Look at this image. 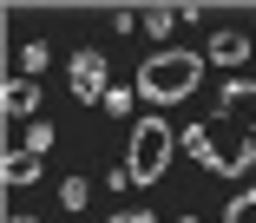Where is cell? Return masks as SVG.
<instances>
[{
	"label": "cell",
	"mask_w": 256,
	"mask_h": 223,
	"mask_svg": "<svg viewBox=\"0 0 256 223\" xmlns=\"http://www.w3.org/2000/svg\"><path fill=\"white\" fill-rule=\"evenodd\" d=\"M197 79H204V52H190V46H171V52H151V60L138 66V98L158 112V105H184L190 92H197Z\"/></svg>",
	"instance_id": "1"
},
{
	"label": "cell",
	"mask_w": 256,
	"mask_h": 223,
	"mask_svg": "<svg viewBox=\"0 0 256 223\" xmlns=\"http://www.w3.org/2000/svg\"><path fill=\"white\" fill-rule=\"evenodd\" d=\"M184 138L151 112V118H138L132 125V138H125V171H132V184H158L164 171H171V151H178Z\"/></svg>",
	"instance_id": "2"
},
{
	"label": "cell",
	"mask_w": 256,
	"mask_h": 223,
	"mask_svg": "<svg viewBox=\"0 0 256 223\" xmlns=\"http://www.w3.org/2000/svg\"><path fill=\"white\" fill-rule=\"evenodd\" d=\"M184 151L204 164V171H217V178H243L250 164H256V144H230L224 138V112H217V118H197L184 132Z\"/></svg>",
	"instance_id": "3"
},
{
	"label": "cell",
	"mask_w": 256,
	"mask_h": 223,
	"mask_svg": "<svg viewBox=\"0 0 256 223\" xmlns=\"http://www.w3.org/2000/svg\"><path fill=\"white\" fill-rule=\"evenodd\" d=\"M106 92H112V72L98 60V46H79L72 52V98L79 105H106Z\"/></svg>",
	"instance_id": "4"
},
{
	"label": "cell",
	"mask_w": 256,
	"mask_h": 223,
	"mask_svg": "<svg viewBox=\"0 0 256 223\" xmlns=\"http://www.w3.org/2000/svg\"><path fill=\"white\" fill-rule=\"evenodd\" d=\"M40 151H26V144H7V151H0V184H7V190H26L33 178H40Z\"/></svg>",
	"instance_id": "5"
},
{
	"label": "cell",
	"mask_w": 256,
	"mask_h": 223,
	"mask_svg": "<svg viewBox=\"0 0 256 223\" xmlns=\"http://www.w3.org/2000/svg\"><path fill=\"white\" fill-rule=\"evenodd\" d=\"M204 60H210V66H224V72H236V66L250 60V40L224 26V33H210V46H204Z\"/></svg>",
	"instance_id": "6"
},
{
	"label": "cell",
	"mask_w": 256,
	"mask_h": 223,
	"mask_svg": "<svg viewBox=\"0 0 256 223\" xmlns=\"http://www.w3.org/2000/svg\"><path fill=\"white\" fill-rule=\"evenodd\" d=\"M33 105H40V86H33V79H20V72H14L7 86H0V112H7V118H26Z\"/></svg>",
	"instance_id": "7"
},
{
	"label": "cell",
	"mask_w": 256,
	"mask_h": 223,
	"mask_svg": "<svg viewBox=\"0 0 256 223\" xmlns=\"http://www.w3.org/2000/svg\"><path fill=\"white\" fill-rule=\"evenodd\" d=\"M224 223H256V184H243V190L224 204Z\"/></svg>",
	"instance_id": "8"
},
{
	"label": "cell",
	"mask_w": 256,
	"mask_h": 223,
	"mask_svg": "<svg viewBox=\"0 0 256 223\" xmlns=\"http://www.w3.org/2000/svg\"><path fill=\"white\" fill-rule=\"evenodd\" d=\"M20 144L46 158V151H53V144H60V132H53V125H46V118H40V125H26V138H20Z\"/></svg>",
	"instance_id": "9"
},
{
	"label": "cell",
	"mask_w": 256,
	"mask_h": 223,
	"mask_svg": "<svg viewBox=\"0 0 256 223\" xmlns=\"http://www.w3.org/2000/svg\"><path fill=\"white\" fill-rule=\"evenodd\" d=\"M178 20H184V7H151L144 14V33H171Z\"/></svg>",
	"instance_id": "10"
},
{
	"label": "cell",
	"mask_w": 256,
	"mask_h": 223,
	"mask_svg": "<svg viewBox=\"0 0 256 223\" xmlns=\"http://www.w3.org/2000/svg\"><path fill=\"white\" fill-rule=\"evenodd\" d=\"M132 105H138V86H112V92H106V112H112V118H125Z\"/></svg>",
	"instance_id": "11"
},
{
	"label": "cell",
	"mask_w": 256,
	"mask_h": 223,
	"mask_svg": "<svg viewBox=\"0 0 256 223\" xmlns=\"http://www.w3.org/2000/svg\"><path fill=\"white\" fill-rule=\"evenodd\" d=\"M86 197H92L86 178H66V184H60V204H66V210H86Z\"/></svg>",
	"instance_id": "12"
},
{
	"label": "cell",
	"mask_w": 256,
	"mask_h": 223,
	"mask_svg": "<svg viewBox=\"0 0 256 223\" xmlns=\"http://www.w3.org/2000/svg\"><path fill=\"white\" fill-rule=\"evenodd\" d=\"M33 72H46V46H40V40L20 46V79H33Z\"/></svg>",
	"instance_id": "13"
},
{
	"label": "cell",
	"mask_w": 256,
	"mask_h": 223,
	"mask_svg": "<svg viewBox=\"0 0 256 223\" xmlns=\"http://www.w3.org/2000/svg\"><path fill=\"white\" fill-rule=\"evenodd\" d=\"M112 223H151V210H118Z\"/></svg>",
	"instance_id": "14"
},
{
	"label": "cell",
	"mask_w": 256,
	"mask_h": 223,
	"mask_svg": "<svg viewBox=\"0 0 256 223\" xmlns=\"http://www.w3.org/2000/svg\"><path fill=\"white\" fill-rule=\"evenodd\" d=\"M7 223H40V216H20V210H14V216H7Z\"/></svg>",
	"instance_id": "15"
}]
</instances>
